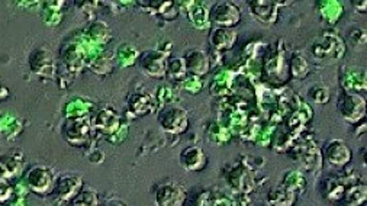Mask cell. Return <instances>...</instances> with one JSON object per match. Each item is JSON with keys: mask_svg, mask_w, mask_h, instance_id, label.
<instances>
[{"mask_svg": "<svg viewBox=\"0 0 367 206\" xmlns=\"http://www.w3.org/2000/svg\"><path fill=\"white\" fill-rule=\"evenodd\" d=\"M193 9L189 11V19L192 20V24L196 27V28H207L211 22H209V11L203 9L200 5H196L193 4Z\"/></svg>", "mask_w": 367, "mask_h": 206, "instance_id": "cell-17", "label": "cell"}, {"mask_svg": "<svg viewBox=\"0 0 367 206\" xmlns=\"http://www.w3.org/2000/svg\"><path fill=\"white\" fill-rule=\"evenodd\" d=\"M93 127L102 132H113L119 127V118L112 109H102L93 119Z\"/></svg>", "mask_w": 367, "mask_h": 206, "instance_id": "cell-14", "label": "cell"}, {"mask_svg": "<svg viewBox=\"0 0 367 206\" xmlns=\"http://www.w3.org/2000/svg\"><path fill=\"white\" fill-rule=\"evenodd\" d=\"M70 206H73V205H70Z\"/></svg>", "mask_w": 367, "mask_h": 206, "instance_id": "cell-25", "label": "cell"}, {"mask_svg": "<svg viewBox=\"0 0 367 206\" xmlns=\"http://www.w3.org/2000/svg\"><path fill=\"white\" fill-rule=\"evenodd\" d=\"M324 157L335 167H344L352 161L353 153L350 147L341 139H331L324 146Z\"/></svg>", "mask_w": 367, "mask_h": 206, "instance_id": "cell-7", "label": "cell"}, {"mask_svg": "<svg viewBox=\"0 0 367 206\" xmlns=\"http://www.w3.org/2000/svg\"><path fill=\"white\" fill-rule=\"evenodd\" d=\"M308 96H310L311 100H314L317 103H327L330 100V90H328V88L317 85V86L310 89Z\"/></svg>", "mask_w": 367, "mask_h": 206, "instance_id": "cell-21", "label": "cell"}, {"mask_svg": "<svg viewBox=\"0 0 367 206\" xmlns=\"http://www.w3.org/2000/svg\"><path fill=\"white\" fill-rule=\"evenodd\" d=\"M179 163L186 172L198 173L208 166V157L205 153H203L202 149L192 146L180 153Z\"/></svg>", "mask_w": 367, "mask_h": 206, "instance_id": "cell-9", "label": "cell"}, {"mask_svg": "<svg viewBox=\"0 0 367 206\" xmlns=\"http://www.w3.org/2000/svg\"><path fill=\"white\" fill-rule=\"evenodd\" d=\"M186 67L183 63V58H173L167 61V74H170L173 78H181L186 76Z\"/></svg>", "mask_w": 367, "mask_h": 206, "instance_id": "cell-20", "label": "cell"}, {"mask_svg": "<svg viewBox=\"0 0 367 206\" xmlns=\"http://www.w3.org/2000/svg\"><path fill=\"white\" fill-rule=\"evenodd\" d=\"M81 189H83V179L76 174H67L57 179L54 191L57 192L60 199L70 202L73 198L78 195Z\"/></svg>", "mask_w": 367, "mask_h": 206, "instance_id": "cell-11", "label": "cell"}, {"mask_svg": "<svg viewBox=\"0 0 367 206\" xmlns=\"http://www.w3.org/2000/svg\"><path fill=\"white\" fill-rule=\"evenodd\" d=\"M352 5H353V6H360L359 2H352ZM361 6H363V13H364V12H366V8H367V2H366V0H363Z\"/></svg>", "mask_w": 367, "mask_h": 206, "instance_id": "cell-24", "label": "cell"}, {"mask_svg": "<svg viewBox=\"0 0 367 206\" xmlns=\"http://www.w3.org/2000/svg\"><path fill=\"white\" fill-rule=\"evenodd\" d=\"M250 6V12L254 18H257L258 20L264 24V15L268 13V18L270 20V24L275 22V19L277 16V11L275 9L276 4L275 2H249Z\"/></svg>", "mask_w": 367, "mask_h": 206, "instance_id": "cell-15", "label": "cell"}, {"mask_svg": "<svg viewBox=\"0 0 367 206\" xmlns=\"http://www.w3.org/2000/svg\"><path fill=\"white\" fill-rule=\"evenodd\" d=\"M58 176L46 164H35L25 173V183L31 192L38 196H47L54 192Z\"/></svg>", "mask_w": 367, "mask_h": 206, "instance_id": "cell-1", "label": "cell"}, {"mask_svg": "<svg viewBox=\"0 0 367 206\" xmlns=\"http://www.w3.org/2000/svg\"><path fill=\"white\" fill-rule=\"evenodd\" d=\"M158 123L162 131L179 135L188 130L189 116H188V112L183 108L170 107L160 112Z\"/></svg>", "mask_w": 367, "mask_h": 206, "instance_id": "cell-5", "label": "cell"}, {"mask_svg": "<svg viewBox=\"0 0 367 206\" xmlns=\"http://www.w3.org/2000/svg\"><path fill=\"white\" fill-rule=\"evenodd\" d=\"M29 67L36 76L51 77L55 70L53 53L46 48H38L32 51L29 55Z\"/></svg>", "mask_w": 367, "mask_h": 206, "instance_id": "cell-8", "label": "cell"}, {"mask_svg": "<svg viewBox=\"0 0 367 206\" xmlns=\"http://www.w3.org/2000/svg\"><path fill=\"white\" fill-rule=\"evenodd\" d=\"M337 109L341 118L350 123H356L366 115V100L356 92H342L338 97Z\"/></svg>", "mask_w": 367, "mask_h": 206, "instance_id": "cell-3", "label": "cell"}, {"mask_svg": "<svg viewBox=\"0 0 367 206\" xmlns=\"http://www.w3.org/2000/svg\"><path fill=\"white\" fill-rule=\"evenodd\" d=\"M12 196H13V189H12V184L9 183V180L0 179V205L12 199Z\"/></svg>", "mask_w": 367, "mask_h": 206, "instance_id": "cell-22", "label": "cell"}, {"mask_svg": "<svg viewBox=\"0 0 367 206\" xmlns=\"http://www.w3.org/2000/svg\"><path fill=\"white\" fill-rule=\"evenodd\" d=\"M130 109L137 116H146L148 112L153 111L151 97L147 95H134L130 100Z\"/></svg>", "mask_w": 367, "mask_h": 206, "instance_id": "cell-16", "label": "cell"}, {"mask_svg": "<svg viewBox=\"0 0 367 206\" xmlns=\"http://www.w3.org/2000/svg\"><path fill=\"white\" fill-rule=\"evenodd\" d=\"M73 206H99V198L95 191H83L81 189L76 198L70 200Z\"/></svg>", "mask_w": 367, "mask_h": 206, "instance_id": "cell-18", "label": "cell"}, {"mask_svg": "<svg viewBox=\"0 0 367 206\" xmlns=\"http://www.w3.org/2000/svg\"><path fill=\"white\" fill-rule=\"evenodd\" d=\"M188 193L185 188L176 180L161 181L155 189V205L157 206H185Z\"/></svg>", "mask_w": 367, "mask_h": 206, "instance_id": "cell-4", "label": "cell"}, {"mask_svg": "<svg viewBox=\"0 0 367 206\" xmlns=\"http://www.w3.org/2000/svg\"><path fill=\"white\" fill-rule=\"evenodd\" d=\"M209 22L216 28L233 29L241 22V11L233 2H215L209 9Z\"/></svg>", "mask_w": 367, "mask_h": 206, "instance_id": "cell-2", "label": "cell"}, {"mask_svg": "<svg viewBox=\"0 0 367 206\" xmlns=\"http://www.w3.org/2000/svg\"><path fill=\"white\" fill-rule=\"evenodd\" d=\"M99 206H128V205L119 199H108L104 203H99Z\"/></svg>", "mask_w": 367, "mask_h": 206, "instance_id": "cell-23", "label": "cell"}, {"mask_svg": "<svg viewBox=\"0 0 367 206\" xmlns=\"http://www.w3.org/2000/svg\"><path fill=\"white\" fill-rule=\"evenodd\" d=\"M139 66L142 71L154 78H162L167 74L166 54L157 50L142 53L139 57Z\"/></svg>", "mask_w": 367, "mask_h": 206, "instance_id": "cell-6", "label": "cell"}, {"mask_svg": "<svg viewBox=\"0 0 367 206\" xmlns=\"http://www.w3.org/2000/svg\"><path fill=\"white\" fill-rule=\"evenodd\" d=\"M183 63H185L186 71L193 76H205L211 70V58L202 50H189L183 57Z\"/></svg>", "mask_w": 367, "mask_h": 206, "instance_id": "cell-10", "label": "cell"}, {"mask_svg": "<svg viewBox=\"0 0 367 206\" xmlns=\"http://www.w3.org/2000/svg\"><path fill=\"white\" fill-rule=\"evenodd\" d=\"M238 39L237 32L227 28H214L209 35V43L215 50L227 51L231 50Z\"/></svg>", "mask_w": 367, "mask_h": 206, "instance_id": "cell-13", "label": "cell"}, {"mask_svg": "<svg viewBox=\"0 0 367 206\" xmlns=\"http://www.w3.org/2000/svg\"><path fill=\"white\" fill-rule=\"evenodd\" d=\"M289 71H291V74H292L293 77H296V78H300V77L307 76L308 71H310V66H308V63H307V60H305V58L300 57V55H296V54H295V55L291 58V69H289Z\"/></svg>", "mask_w": 367, "mask_h": 206, "instance_id": "cell-19", "label": "cell"}, {"mask_svg": "<svg viewBox=\"0 0 367 206\" xmlns=\"http://www.w3.org/2000/svg\"><path fill=\"white\" fill-rule=\"evenodd\" d=\"M90 132V127L88 121L85 119H70L66 123L64 128V137L66 139L73 144V146H80L83 144Z\"/></svg>", "mask_w": 367, "mask_h": 206, "instance_id": "cell-12", "label": "cell"}]
</instances>
